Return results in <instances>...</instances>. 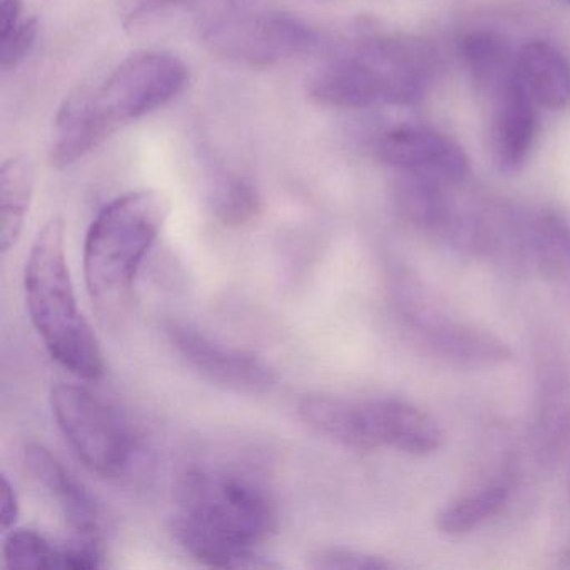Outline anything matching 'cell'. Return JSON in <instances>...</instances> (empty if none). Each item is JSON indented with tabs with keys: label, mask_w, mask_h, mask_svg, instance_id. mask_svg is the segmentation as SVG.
I'll use <instances>...</instances> for the list:
<instances>
[{
	"label": "cell",
	"mask_w": 570,
	"mask_h": 570,
	"mask_svg": "<svg viewBox=\"0 0 570 570\" xmlns=\"http://www.w3.org/2000/svg\"><path fill=\"white\" fill-rule=\"evenodd\" d=\"M278 527L275 505L252 480L191 466L175 483L169 530L179 547L218 569H269L259 543Z\"/></svg>",
	"instance_id": "cell-1"
},
{
	"label": "cell",
	"mask_w": 570,
	"mask_h": 570,
	"mask_svg": "<svg viewBox=\"0 0 570 570\" xmlns=\"http://www.w3.org/2000/svg\"><path fill=\"white\" fill-rule=\"evenodd\" d=\"M24 289L32 325L49 355L79 379H101L105 355L76 298L61 218L49 219L36 236L26 265Z\"/></svg>",
	"instance_id": "cell-2"
},
{
	"label": "cell",
	"mask_w": 570,
	"mask_h": 570,
	"mask_svg": "<svg viewBox=\"0 0 570 570\" xmlns=\"http://www.w3.org/2000/svg\"><path fill=\"white\" fill-rule=\"evenodd\" d=\"M169 213L168 196L155 189L119 196L98 213L85 243V279L92 298L115 302L131 292Z\"/></svg>",
	"instance_id": "cell-3"
},
{
	"label": "cell",
	"mask_w": 570,
	"mask_h": 570,
	"mask_svg": "<svg viewBox=\"0 0 570 570\" xmlns=\"http://www.w3.org/2000/svg\"><path fill=\"white\" fill-rule=\"evenodd\" d=\"M199 38L209 52L249 68H268L320 45L318 32L295 16L228 0L209 9L199 21Z\"/></svg>",
	"instance_id": "cell-4"
},
{
	"label": "cell",
	"mask_w": 570,
	"mask_h": 570,
	"mask_svg": "<svg viewBox=\"0 0 570 570\" xmlns=\"http://www.w3.org/2000/svg\"><path fill=\"white\" fill-rule=\"evenodd\" d=\"M188 66L169 52L142 51L126 58L105 81L91 86L96 108L112 131L145 118L178 98Z\"/></svg>",
	"instance_id": "cell-5"
},
{
	"label": "cell",
	"mask_w": 570,
	"mask_h": 570,
	"mask_svg": "<svg viewBox=\"0 0 570 570\" xmlns=\"http://www.w3.org/2000/svg\"><path fill=\"white\" fill-rule=\"evenodd\" d=\"M49 400L59 430L91 472L106 479L125 473L132 443L115 410L85 386L66 383L56 385Z\"/></svg>",
	"instance_id": "cell-6"
},
{
	"label": "cell",
	"mask_w": 570,
	"mask_h": 570,
	"mask_svg": "<svg viewBox=\"0 0 570 570\" xmlns=\"http://www.w3.org/2000/svg\"><path fill=\"white\" fill-rule=\"evenodd\" d=\"M166 335L186 365L222 389L245 395H265L275 389V373L252 353L216 342L185 323H168Z\"/></svg>",
	"instance_id": "cell-7"
},
{
	"label": "cell",
	"mask_w": 570,
	"mask_h": 570,
	"mask_svg": "<svg viewBox=\"0 0 570 570\" xmlns=\"http://www.w3.org/2000/svg\"><path fill=\"white\" fill-rule=\"evenodd\" d=\"M386 165L410 175L426 176L442 185H455L469 173V159L456 142L425 128H399L379 141Z\"/></svg>",
	"instance_id": "cell-8"
},
{
	"label": "cell",
	"mask_w": 570,
	"mask_h": 570,
	"mask_svg": "<svg viewBox=\"0 0 570 570\" xmlns=\"http://www.w3.org/2000/svg\"><path fill=\"white\" fill-rule=\"evenodd\" d=\"M365 449L390 446L409 455H430L443 445L442 426L429 413L402 400L362 402Z\"/></svg>",
	"instance_id": "cell-9"
},
{
	"label": "cell",
	"mask_w": 570,
	"mask_h": 570,
	"mask_svg": "<svg viewBox=\"0 0 570 570\" xmlns=\"http://www.w3.org/2000/svg\"><path fill=\"white\" fill-rule=\"evenodd\" d=\"M355 49L375 75L383 101L409 105L425 92L433 72V56L426 46L405 39L376 38Z\"/></svg>",
	"instance_id": "cell-10"
},
{
	"label": "cell",
	"mask_w": 570,
	"mask_h": 570,
	"mask_svg": "<svg viewBox=\"0 0 570 570\" xmlns=\"http://www.w3.org/2000/svg\"><path fill=\"white\" fill-rule=\"evenodd\" d=\"M112 132L96 108L91 86L76 89L56 112L49 136V163L58 169L69 168Z\"/></svg>",
	"instance_id": "cell-11"
},
{
	"label": "cell",
	"mask_w": 570,
	"mask_h": 570,
	"mask_svg": "<svg viewBox=\"0 0 570 570\" xmlns=\"http://www.w3.org/2000/svg\"><path fill=\"white\" fill-rule=\"evenodd\" d=\"M415 330L430 355L459 368H487L512 358L502 340L472 326L415 316Z\"/></svg>",
	"instance_id": "cell-12"
},
{
	"label": "cell",
	"mask_w": 570,
	"mask_h": 570,
	"mask_svg": "<svg viewBox=\"0 0 570 570\" xmlns=\"http://www.w3.org/2000/svg\"><path fill=\"white\" fill-rule=\"evenodd\" d=\"M24 459L32 479L58 500L76 535L101 539V509L88 489L48 449L38 443L26 446Z\"/></svg>",
	"instance_id": "cell-13"
},
{
	"label": "cell",
	"mask_w": 570,
	"mask_h": 570,
	"mask_svg": "<svg viewBox=\"0 0 570 570\" xmlns=\"http://www.w3.org/2000/svg\"><path fill=\"white\" fill-rule=\"evenodd\" d=\"M493 102L495 112L490 136L493 159L503 173H517L529 159L539 131L535 102L527 95L520 79Z\"/></svg>",
	"instance_id": "cell-14"
},
{
	"label": "cell",
	"mask_w": 570,
	"mask_h": 570,
	"mask_svg": "<svg viewBox=\"0 0 570 570\" xmlns=\"http://www.w3.org/2000/svg\"><path fill=\"white\" fill-rule=\"evenodd\" d=\"M308 92L318 105L336 109H363L383 101L375 75L355 49L320 68L309 79Z\"/></svg>",
	"instance_id": "cell-15"
},
{
	"label": "cell",
	"mask_w": 570,
	"mask_h": 570,
	"mask_svg": "<svg viewBox=\"0 0 570 570\" xmlns=\"http://www.w3.org/2000/svg\"><path fill=\"white\" fill-rule=\"evenodd\" d=\"M517 75L535 105L560 111L570 105V65L549 42H529L517 55Z\"/></svg>",
	"instance_id": "cell-16"
},
{
	"label": "cell",
	"mask_w": 570,
	"mask_h": 570,
	"mask_svg": "<svg viewBox=\"0 0 570 570\" xmlns=\"http://www.w3.org/2000/svg\"><path fill=\"white\" fill-rule=\"evenodd\" d=\"M463 61L473 81L492 101L519 82L517 56L492 32H470L460 42Z\"/></svg>",
	"instance_id": "cell-17"
},
{
	"label": "cell",
	"mask_w": 570,
	"mask_h": 570,
	"mask_svg": "<svg viewBox=\"0 0 570 570\" xmlns=\"http://www.w3.org/2000/svg\"><path fill=\"white\" fill-rule=\"evenodd\" d=\"M35 193V166L28 156H14L0 168V248L9 253L21 238Z\"/></svg>",
	"instance_id": "cell-18"
},
{
	"label": "cell",
	"mask_w": 570,
	"mask_h": 570,
	"mask_svg": "<svg viewBox=\"0 0 570 570\" xmlns=\"http://www.w3.org/2000/svg\"><path fill=\"white\" fill-rule=\"evenodd\" d=\"M298 413L306 425L342 445L365 449L363 442L362 402L333 395H306Z\"/></svg>",
	"instance_id": "cell-19"
},
{
	"label": "cell",
	"mask_w": 570,
	"mask_h": 570,
	"mask_svg": "<svg viewBox=\"0 0 570 570\" xmlns=\"http://www.w3.org/2000/svg\"><path fill=\"white\" fill-rule=\"evenodd\" d=\"M399 196L400 206L413 225L455 238L462 219L453 215L442 183L409 173V178L400 186Z\"/></svg>",
	"instance_id": "cell-20"
},
{
	"label": "cell",
	"mask_w": 570,
	"mask_h": 570,
	"mask_svg": "<svg viewBox=\"0 0 570 570\" xmlns=\"http://www.w3.org/2000/svg\"><path fill=\"white\" fill-rule=\"evenodd\" d=\"M208 205L223 225L242 228L259 215L262 196L246 176L219 171L209 179Z\"/></svg>",
	"instance_id": "cell-21"
},
{
	"label": "cell",
	"mask_w": 570,
	"mask_h": 570,
	"mask_svg": "<svg viewBox=\"0 0 570 570\" xmlns=\"http://www.w3.org/2000/svg\"><path fill=\"white\" fill-rule=\"evenodd\" d=\"M510 495L509 483H493L446 507L440 512L436 527L449 537L465 535L499 515L509 505Z\"/></svg>",
	"instance_id": "cell-22"
},
{
	"label": "cell",
	"mask_w": 570,
	"mask_h": 570,
	"mask_svg": "<svg viewBox=\"0 0 570 570\" xmlns=\"http://www.w3.org/2000/svg\"><path fill=\"white\" fill-rule=\"evenodd\" d=\"M530 255L546 272L570 273V226L556 215H537L523 228Z\"/></svg>",
	"instance_id": "cell-23"
},
{
	"label": "cell",
	"mask_w": 570,
	"mask_h": 570,
	"mask_svg": "<svg viewBox=\"0 0 570 570\" xmlns=\"http://www.w3.org/2000/svg\"><path fill=\"white\" fill-rule=\"evenodd\" d=\"M4 562L14 569H62V546L31 529H11L4 539Z\"/></svg>",
	"instance_id": "cell-24"
},
{
	"label": "cell",
	"mask_w": 570,
	"mask_h": 570,
	"mask_svg": "<svg viewBox=\"0 0 570 570\" xmlns=\"http://www.w3.org/2000/svg\"><path fill=\"white\" fill-rule=\"evenodd\" d=\"M313 567L328 570H386L392 569L393 563L383 557L360 552V550L330 547V549L320 550L313 557Z\"/></svg>",
	"instance_id": "cell-25"
},
{
	"label": "cell",
	"mask_w": 570,
	"mask_h": 570,
	"mask_svg": "<svg viewBox=\"0 0 570 570\" xmlns=\"http://www.w3.org/2000/svg\"><path fill=\"white\" fill-rule=\"evenodd\" d=\"M39 35L38 19H22L8 35L0 36V68L11 71L18 68L35 48Z\"/></svg>",
	"instance_id": "cell-26"
},
{
	"label": "cell",
	"mask_w": 570,
	"mask_h": 570,
	"mask_svg": "<svg viewBox=\"0 0 570 570\" xmlns=\"http://www.w3.org/2000/svg\"><path fill=\"white\" fill-rule=\"evenodd\" d=\"M19 517V499L14 485L9 482L8 475H2L0 483V525L2 530L14 529Z\"/></svg>",
	"instance_id": "cell-27"
},
{
	"label": "cell",
	"mask_w": 570,
	"mask_h": 570,
	"mask_svg": "<svg viewBox=\"0 0 570 570\" xmlns=\"http://www.w3.org/2000/svg\"><path fill=\"white\" fill-rule=\"evenodd\" d=\"M186 0H128V11H126V22L132 24L139 19L148 18L149 14L171 8V6L183 4Z\"/></svg>",
	"instance_id": "cell-28"
},
{
	"label": "cell",
	"mask_w": 570,
	"mask_h": 570,
	"mask_svg": "<svg viewBox=\"0 0 570 570\" xmlns=\"http://www.w3.org/2000/svg\"><path fill=\"white\" fill-rule=\"evenodd\" d=\"M22 0H0V36L8 35L22 21Z\"/></svg>",
	"instance_id": "cell-29"
},
{
	"label": "cell",
	"mask_w": 570,
	"mask_h": 570,
	"mask_svg": "<svg viewBox=\"0 0 570 570\" xmlns=\"http://www.w3.org/2000/svg\"><path fill=\"white\" fill-rule=\"evenodd\" d=\"M566 559H567V566L570 567V552H569V556L566 557Z\"/></svg>",
	"instance_id": "cell-30"
},
{
	"label": "cell",
	"mask_w": 570,
	"mask_h": 570,
	"mask_svg": "<svg viewBox=\"0 0 570 570\" xmlns=\"http://www.w3.org/2000/svg\"><path fill=\"white\" fill-rule=\"evenodd\" d=\"M566 2H570V0H566Z\"/></svg>",
	"instance_id": "cell-31"
}]
</instances>
